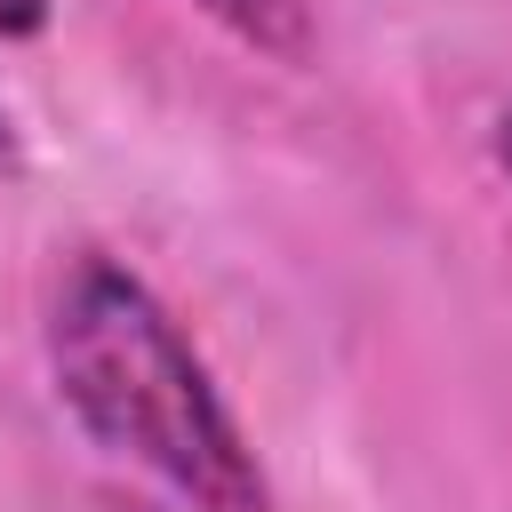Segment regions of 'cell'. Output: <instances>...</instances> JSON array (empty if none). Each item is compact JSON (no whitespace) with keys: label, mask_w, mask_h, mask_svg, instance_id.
I'll return each mask as SVG.
<instances>
[{"label":"cell","mask_w":512,"mask_h":512,"mask_svg":"<svg viewBox=\"0 0 512 512\" xmlns=\"http://www.w3.org/2000/svg\"><path fill=\"white\" fill-rule=\"evenodd\" d=\"M40 344L64 416L96 448L144 464L184 512H272L264 464L232 400L216 392L208 360L192 352V336L144 272H128L104 248L64 256Z\"/></svg>","instance_id":"1"},{"label":"cell","mask_w":512,"mask_h":512,"mask_svg":"<svg viewBox=\"0 0 512 512\" xmlns=\"http://www.w3.org/2000/svg\"><path fill=\"white\" fill-rule=\"evenodd\" d=\"M192 8L208 24H224L256 56H280V64H304L312 56V0H192Z\"/></svg>","instance_id":"2"},{"label":"cell","mask_w":512,"mask_h":512,"mask_svg":"<svg viewBox=\"0 0 512 512\" xmlns=\"http://www.w3.org/2000/svg\"><path fill=\"white\" fill-rule=\"evenodd\" d=\"M56 0H0V40H40Z\"/></svg>","instance_id":"3"},{"label":"cell","mask_w":512,"mask_h":512,"mask_svg":"<svg viewBox=\"0 0 512 512\" xmlns=\"http://www.w3.org/2000/svg\"><path fill=\"white\" fill-rule=\"evenodd\" d=\"M8 176H24V136H16V120H8V104H0V184Z\"/></svg>","instance_id":"4"},{"label":"cell","mask_w":512,"mask_h":512,"mask_svg":"<svg viewBox=\"0 0 512 512\" xmlns=\"http://www.w3.org/2000/svg\"><path fill=\"white\" fill-rule=\"evenodd\" d=\"M496 168H504V176H512V104H504V112H496Z\"/></svg>","instance_id":"5"},{"label":"cell","mask_w":512,"mask_h":512,"mask_svg":"<svg viewBox=\"0 0 512 512\" xmlns=\"http://www.w3.org/2000/svg\"><path fill=\"white\" fill-rule=\"evenodd\" d=\"M128 512H184V504H128Z\"/></svg>","instance_id":"6"}]
</instances>
